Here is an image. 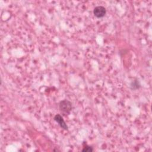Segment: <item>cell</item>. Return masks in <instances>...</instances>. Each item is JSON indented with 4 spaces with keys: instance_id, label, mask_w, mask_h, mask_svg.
<instances>
[{
    "instance_id": "1",
    "label": "cell",
    "mask_w": 152,
    "mask_h": 152,
    "mask_svg": "<svg viewBox=\"0 0 152 152\" xmlns=\"http://www.w3.org/2000/svg\"><path fill=\"white\" fill-rule=\"evenodd\" d=\"M59 108L65 115H69L72 108V103L68 100H62L59 103Z\"/></svg>"
},
{
    "instance_id": "2",
    "label": "cell",
    "mask_w": 152,
    "mask_h": 152,
    "mask_svg": "<svg viewBox=\"0 0 152 152\" xmlns=\"http://www.w3.org/2000/svg\"><path fill=\"white\" fill-rule=\"evenodd\" d=\"M106 13V8L101 5L96 7L93 10V14L97 18H102L103 17Z\"/></svg>"
},
{
    "instance_id": "3",
    "label": "cell",
    "mask_w": 152,
    "mask_h": 152,
    "mask_svg": "<svg viewBox=\"0 0 152 152\" xmlns=\"http://www.w3.org/2000/svg\"><path fill=\"white\" fill-rule=\"evenodd\" d=\"M53 119L56 122H57L58 124V125H59V126L61 128H62L64 130H68V126H67L66 124L65 123V121L64 120L63 118L62 117V116L61 115H59V114L56 115L54 116Z\"/></svg>"
},
{
    "instance_id": "4",
    "label": "cell",
    "mask_w": 152,
    "mask_h": 152,
    "mask_svg": "<svg viewBox=\"0 0 152 152\" xmlns=\"http://www.w3.org/2000/svg\"><path fill=\"white\" fill-rule=\"evenodd\" d=\"M140 87V84H139V82L138 80L134 81L131 83V88L132 90L138 89Z\"/></svg>"
},
{
    "instance_id": "5",
    "label": "cell",
    "mask_w": 152,
    "mask_h": 152,
    "mask_svg": "<svg viewBox=\"0 0 152 152\" xmlns=\"http://www.w3.org/2000/svg\"><path fill=\"white\" fill-rule=\"evenodd\" d=\"M93 151V148L91 146H89L87 145H86L82 150V151L83 152H91Z\"/></svg>"
}]
</instances>
